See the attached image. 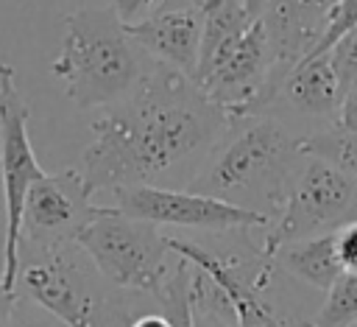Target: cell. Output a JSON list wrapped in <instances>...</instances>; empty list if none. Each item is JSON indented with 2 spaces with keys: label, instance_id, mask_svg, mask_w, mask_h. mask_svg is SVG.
I'll return each instance as SVG.
<instances>
[{
  "label": "cell",
  "instance_id": "21",
  "mask_svg": "<svg viewBox=\"0 0 357 327\" xmlns=\"http://www.w3.org/2000/svg\"><path fill=\"white\" fill-rule=\"evenodd\" d=\"M335 126L337 129H346V131H354L357 129V78L346 87V92L340 98V109H337Z\"/></svg>",
  "mask_w": 357,
  "mask_h": 327
},
{
  "label": "cell",
  "instance_id": "28",
  "mask_svg": "<svg viewBox=\"0 0 357 327\" xmlns=\"http://www.w3.org/2000/svg\"><path fill=\"white\" fill-rule=\"evenodd\" d=\"M204 0H162L159 3V11L165 8H190V6H201Z\"/></svg>",
  "mask_w": 357,
  "mask_h": 327
},
{
  "label": "cell",
  "instance_id": "20",
  "mask_svg": "<svg viewBox=\"0 0 357 327\" xmlns=\"http://www.w3.org/2000/svg\"><path fill=\"white\" fill-rule=\"evenodd\" d=\"M159 3L162 0H109V6L114 8V14L126 25H134V22L151 17L153 11H159Z\"/></svg>",
  "mask_w": 357,
  "mask_h": 327
},
{
  "label": "cell",
  "instance_id": "16",
  "mask_svg": "<svg viewBox=\"0 0 357 327\" xmlns=\"http://www.w3.org/2000/svg\"><path fill=\"white\" fill-rule=\"evenodd\" d=\"M301 148H304V154L321 157V159H326V162H332V165L357 176V129L346 131V129L332 126L329 131L307 134L301 140Z\"/></svg>",
  "mask_w": 357,
  "mask_h": 327
},
{
  "label": "cell",
  "instance_id": "1",
  "mask_svg": "<svg viewBox=\"0 0 357 327\" xmlns=\"http://www.w3.org/2000/svg\"><path fill=\"white\" fill-rule=\"evenodd\" d=\"M95 140L78 170L92 193L156 184L159 176L192 159L231 129V117L181 70L156 64L139 84L92 120Z\"/></svg>",
  "mask_w": 357,
  "mask_h": 327
},
{
  "label": "cell",
  "instance_id": "3",
  "mask_svg": "<svg viewBox=\"0 0 357 327\" xmlns=\"http://www.w3.org/2000/svg\"><path fill=\"white\" fill-rule=\"evenodd\" d=\"M234 120L240 123L234 137L209 159L201 173L187 182V187L259 210L271 218L282 210L293 187V179L301 168L298 159L307 157L301 148L304 137L290 134L279 120L271 117L248 115Z\"/></svg>",
  "mask_w": 357,
  "mask_h": 327
},
{
  "label": "cell",
  "instance_id": "29",
  "mask_svg": "<svg viewBox=\"0 0 357 327\" xmlns=\"http://www.w3.org/2000/svg\"><path fill=\"white\" fill-rule=\"evenodd\" d=\"M245 6H248V11H251L254 17H259V14L265 11V6H268V0H245Z\"/></svg>",
  "mask_w": 357,
  "mask_h": 327
},
{
  "label": "cell",
  "instance_id": "22",
  "mask_svg": "<svg viewBox=\"0 0 357 327\" xmlns=\"http://www.w3.org/2000/svg\"><path fill=\"white\" fill-rule=\"evenodd\" d=\"M192 327H240V324H237V319H231L226 313L192 305Z\"/></svg>",
  "mask_w": 357,
  "mask_h": 327
},
{
  "label": "cell",
  "instance_id": "8",
  "mask_svg": "<svg viewBox=\"0 0 357 327\" xmlns=\"http://www.w3.org/2000/svg\"><path fill=\"white\" fill-rule=\"evenodd\" d=\"M28 103L11 81L0 103V170L6 193V246H3V282L17 291L20 274V240H22V210L28 190L45 170L28 140Z\"/></svg>",
  "mask_w": 357,
  "mask_h": 327
},
{
  "label": "cell",
  "instance_id": "12",
  "mask_svg": "<svg viewBox=\"0 0 357 327\" xmlns=\"http://www.w3.org/2000/svg\"><path fill=\"white\" fill-rule=\"evenodd\" d=\"M279 95L301 115L310 117H337L340 109V78L335 73L332 56H307L296 61L279 87Z\"/></svg>",
  "mask_w": 357,
  "mask_h": 327
},
{
  "label": "cell",
  "instance_id": "25",
  "mask_svg": "<svg viewBox=\"0 0 357 327\" xmlns=\"http://www.w3.org/2000/svg\"><path fill=\"white\" fill-rule=\"evenodd\" d=\"M293 3H298L301 8H307V11H312V14H318V17H329V11L340 3V0H293Z\"/></svg>",
  "mask_w": 357,
  "mask_h": 327
},
{
  "label": "cell",
  "instance_id": "24",
  "mask_svg": "<svg viewBox=\"0 0 357 327\" xmlns=\"http://www.w3.org/2000/svg\"><path fill=\"white\" fill-rule=\"evenodd\" d=\"M128 327H173V319L162 310V305H156V307H151V310L139 313Z\"/></svg>",
  "mask_w": 357,
  "mask_h": 327
},
{
  "label": "cell",
  "instance_id": "15",
  "mask_svg": "<svg viewBox=\"0 0 357 327\" xmlns=\"http://www.w3.org/2000/svg\"><path fill=\"white\" fill-rule=\"evenodd\" d=\"M357 324V271H343L307 327H351Z\"/></svg>",
  "mask_w": 357,
  "mask_h": 327
},
{
  "label": "cell",
  "instance_id": "6",
  "mask_svg": "<svg viewBox=\"0 0 357 327\" xmlns=\"http://www.w3.org/2000/svg\"><path fill=\"white\" fill-rule=\"evenodd\" d=\"M357 218V176L321 159L310 157L298 168L293 187L268 226L262 254H273L282 243L332 232L346 221Z\"/></svg>",
  "mask_w": 357,
  "mask_h": 327
},
{
  "label": "cell",
  "instance_id": "17",
  "mask_svg": "<svg viewBox=\"0 0 357 327\" xmlns=\"http://www.w3.org/2000/svg\"><path fill=\"white\" fill-rule=\"evenodd\" d=\"M351 28H357V0H340L329 17H326V28H324V36L318 39V45L307 53V56H321V53H329ZM304 56V59H307Z\"/></svg>",
  "mask_w": 357,
  "mask_h": 327
},
{
  "label": "cell",
  "instance_id": "18",
  "mask_svg": "<svg viewBox=\"0 0 357 327\" xmlns=\"http://www.w3.org/2000/svg\"><path fill=\"white\" fill-rule=\"evenodd\" d=\"M332 64H335V73L340 78V92H346V87L357 78V28H351L332 50Z\"/></svg>",
  "mask_w": 357,
  "mask_h": 327
},
{
  "label": "cell",
  "instance_id": "11",
  "mask_svg": "<svg viewBox=\"0 0 357 327\" xmlns=\"http://www.w3.org/2000/svg\"><path fill=\"white\" fill-rule=\"evenodd\" d=\"M128 36L148 50L156 61L170 64L195 81L198 56H201V34H204V8H165L151 17L126 25Z\"/></svg>",
  "mask_w": 357,
  "mask_h": 327
},
{
  "label": "cell",
  "instance_id": "30",
  "mask_svg": "<svg viewBox=\"0 0 357 327\" xmlns=\"http://www.w3.org/2000/svg\"><path fill=\"white\" fill-rule=\"evenodd\" d=\"M351 327H357V324H351Z\"/></svg>",
  "mask_w": 357,
  "mask_h": 327
},
{
  "label": "cell",
  "instance_id": "10",
  "mask_svg": "<svg viewBox=\"0 0 357 327\" xmlns=\"http://www.w3.org/2000/svg\"><path fill=\"white\" fill-rule=\"evenodd\" d=\"M167 246L173 249V254H181L192 266L204 268L223 288V293L234 305L240 327H284L262 299V288L268 282V266H259L257 274H245L237 263L223 260L220 254H215L198 243H190L181 238H167Z\"/></svg>",
  "mask_w": 357,
  "mask_h": 327
},
{
  "label": "cell",
  "instance_id": "4",
  "mask_svg": "<svg viewBox=\"0 0 357 327\" xmlns=\"http://www.w3.org/2000/svg\"><path fill=\"white\" fill-rule=\"evenodd\" d=\"M114 8H75L64 17V36L53 59V75L81 109L109 106L126 98L139 78V56Z\"/></svg>",
  "mask_w": 357,
  "mask_h": 327
},
{
  "label": "cell",
  "instance_id": "7",
  "mask_svg": "<svg viewBox=\"0 0 357 327\" xmlns=\"http://www.w3.org/2000/svg\"><path fill=\"white\" fill-rule=\"evenodd\" d=\"M114 198L126 215L151 221L156 226H187L204 232H229V229H251L271 226V218L259 210L231 204L226 198H215L195 190H170L159 184H134L114 190Z\"/></svg>",
  "mask_w": 357,
  "mask_h": 327
},
{
  "label": "cell",
  "instance_id": "26",
  "mask_svg": "<svg viewBox=\"0 0 357 327\" xmlns=\"http://www.w3.org/2000/svg\"><path fill=\"white\" fill-rule=\"evenodd\" d=\"M11 81H14V67L11 64H0V103H3L6 89H8Z\"/></svg>",
  "mask_w": 357,
  "mask_h": 327
},
{
  "label": "cell",
  "instance_id": "9",
  "mask_svg": "<svg viewBox=\"0 0 357 327\" xmlns=\"http://www.w3.org/2000/svg\"><path fill=\"white\" fill-rule=\"evenodd\" d=\"M78 168L45 173L28 190L22 210V240L28 249H56L78 240L81 229L103 212Z\"/></svg>",
  "mask_w": 357,
  "mask_h": 327
},
{
  "label": "cell",
  "instance_id": "27",
  "mask_svg": "<svg viewBox=\"0 0 357 327\" xmlns=\"http://www.w3.org/2000/svg\"><path fill=\"white\" fill-rule=\"evenodd\" d=\"M22 327H70V324H64L61 319H56V316L50 313V319H28Z\"/></svg>",
  "mask_w": 357,
  "mask_h": 327
},
{
  "label": "cell",
  "instance_id": "13",
  "mask_svg": "<svg viewBox=\"0 0 357 327\" xmlns=\"http://www.w3.org/2000/svg\"><path fill=\"white\" fill-rule=\"evenodd\" d=\"M204 34H201V56L195 70V84H201L212 70H218L226 56L240 45L245 31L254 25V14L245 0H204Z\"/></svg>",
  "mask_w": 357,
  "mask_h": 327
},
{
  "label": "cell",
  "instance_id": "23",
  "mask_svg": "<svg viewBox=\"0 0 357 327\" xmlns=\"http://www.w3.org/2000/svg\"><path fill=\"white\" fill-rule=\"evenodd\" d=\"M17 305H20V293L11 291V288L3 282V268H0V327H8V324H11Z\"/></svg>",
  "mask_w": 357,
  "mask_h": 327
},
{
  "label": "cell",
  "instance_id": "2",
  "mask_svg": "<svg viewBox=\"0 0 357 327\" xmlns=\"http://www.w3.org/2000/svg\"><path fill=\"white\" fill-rule=\"evenodd\" d=\"M17 293L70 327H128L156 299L109 282L78 240L56 249L20 246Z\"/></svg>",
  "mask_w": 357,
  "mask_h": 327
},
{
  "label": "cell",
  "instance_id": "14",
  "mask_svg": "<svg viewBox=\"0 0 357 327\" xmlns=\"http://www.w3.org/2000/svg\"><path fill=\"white\" fill-rule=\"evenodd\" d=\"M271 260H276L287 274H293L296 279H301L318 291H329L332 282L343 274L335 229L310 235V238H298V240H287L271 254Z\"/></svg>",
  "mask_w": 357,
  "mask_h": 327
},
{
  "label": "cell",
  "instance_id": "5",
  "mask_svg": "<svg viewBox=\"0 0 357 327\" xmlns=\"http://www.w3.org/2000/svg\"><path fill=\"white\" fill-rule=\"evenodd\" d=\"M78 243L103 277L126 291L159 296L173 271L167 263L173 249L167 238L159 235V226L131 218L120 207H103V212L81 229Z\"/></svg>",
  "mask_w": 357,
  "mask_h": 327
},
{
  "label": "cell",
  "instance_id": "19",
  "mask_svg": "<svg viewBox=\"0 0 357 327\" xmlns=\"http://www.w3.org/2000/svg\"><path fill=\"white\" fill-rule=\"evenodd\" d=\"M335 240H337V257L343 263V271H357V218L337 226Z\"/></svg>",
  "mask_w": 357,
  "mask_h": 327
}]
</instances>
